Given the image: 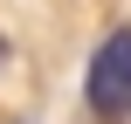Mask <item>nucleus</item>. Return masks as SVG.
Wrapping results in <instances>:
<instances>
[{"instance_id":"obj_2","label":"nucleus","mask_w":131,"mask_h":124,"mask_svg":"<svg viewBox=\"0 0 131 124\" xmlns=\"http://www.w3.org/2000/svg\"><path fill=\"white\" fill-rule=\"evenodd\" d=\"M7 55H14V48H7V35H0V69H7Z\"/></svg>"},{"instance_id":"obj_1","label":"nucleus","mask_w":131,"mask_h":124,"mask_svg":"<svg viewBox=\"0 0 131 124\" xmlns=\"http://www.w3.org/2000/svg\"><path fill=\"white\" fill-rule=\"evenodd\" d=\"M83 97H90L97 117H124V110H131V28H111V35L90 48Z\"/></svg>"}]
</instances>
